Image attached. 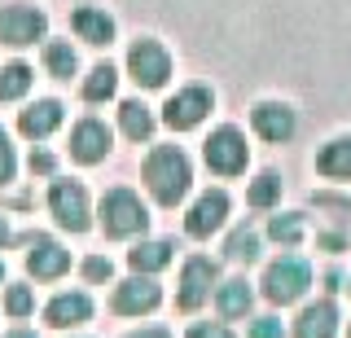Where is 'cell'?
<instances>
[{
  "label": "cell",
  "mask_w": 351,
  "mask_h": 338,
  "mask_svg": "<svg viewBox=\"0 0 351 338\" xmlns=\"http://www.w3.org/2000/svg\"><path fill=\"white\" fill-rule=\"evenodd\" d=\"M277 198H281V180L277 176H259L250 184V206H272Z\"/></svg>",
  "instance_id": "obj_27"
},
{
  "label": "cell",
  "mask_w": 351,
  "mask_h": 338,
  "mask_svg": "<svg viewBox=\"0 0 351 338\" xmlns=\"http://www.w3.org/2000/svg\"><path fill=\"white\" fill-rule=\"evenodd\" d=\"M9 180H14V145L0 132V184H9Z\"/></svg>",
  "instance_id": "obj_30"
},
{
  "label": "cell",
  "mask_w": 351,
  "mask_h": 338,
  "mask_svg": "<svg viewBox=\"0 0 351 338\" xmlns=\"http://www.w3.org/2000/svg\"><path fill=\"white\" fill-rule=\"evenodd\" d=\"M206 110H211V93L206 88H184V93H176L167 101V123L176 128V132H184V128L202 123Z\"/></svg>",
  "instance_id": "obj_11"
},
{
  "label": "cell",
  "mask_w": 351,
  "mask_h": 338,
  "mask_svg": "<svg viewBox=\"0 0 351 338\" xmlns=\"http://www.w3.org/2000/svg\"><path fill=\"white\" fill-rule=\"evenodd\" d=\"M27 88H31V71L22 67V62L0 71V101H14V97H22Z\"/></svg>",
  "instance_id": "obj_23"
},
{
  "label": "cell",
  "mask_w": 351,
  "mask_h": 338,
  "mask_svg": "<svg viewBox=\"0 0 351 338\" xmlns=\"http://www.w3.org/2000/svg\"><path fill=\"white\" fill-rule=\"evenodd\" d=\"M5 242H9V224L0 220V246H5Z\"/></svg>",
  "instance_id": "obj_36"
},
{
  "label": "cell",
  "mask_w": 351,
  "mask_h": 338,
  "mask_svg": "<svg viewBox=\"0 0 351 338\" xmlns=\"http://www.w3.org/2000/svg\"><path fill=\"white\" fill-rule=\"evenodd\" d=\"M84 277L88 281H106L110 277V259H88V264H84Z\"/></svg>",
  "instance_id": "obj_32"
},
{
  "label": "cell",
  "mask_w": 351,
  "mask_h": 338,
  "mask_svg": "<svg viewBox=\"0 0 351 338\" xmlns=\"http://www.w3.org/2000/svg\"><path fill=\"white\" fill-rule=\"evenodd\" d=\"M114 84H119L114 71H110V67H97L84 80V97H88V101H106V97H114Z\"/></svg>",
  "instance_id": "obj_24"
},
{
  "label": "cell",
  "mask_w": 351,
  "mask_h": 338,
  "mask_svg": "<svg viewBox=\"0 0 351 338\" xmlns=\"http://www.w3.org/2000/svg\"><path fill=\"white\" fill-rule=\"evenodd\" d=\"M145 184L162 206H176L184 193H189V158H184L176 145H158L145 158Z\"/></svg>",
  "instance_id": "obj_1"
},
{
  "label": "cell",
  "mask_w": 351,
  "mask_h": 338,
  "mask_svg": "<svg viewBox=\"0 0 351 338\" xmlns=\"http://www.w3.org/2000/svg\"><path fill=\"white\" fill-rule=\"evenodd\" d=\"M334 330H338L334 303H312V308L294 321V338H334Z\"/></svg>",
  "instance_id": "obj_15"
},
{
  "label": "cell",
  "mask_w": 351,
  "mask_h": 338,
  "mask_svg": "<svg viewBox=\"0 0 351 338\" xmlns=\"http://www.w3.org/2000/svg\"><path fill=\"white\" fill-rule=\"evenodd\" d=\"M5 308L14 312V316H27L31 308H36V299H31V290H27V286H14V290L5 294Z\"/></svg>",
  "instance_id": "obj_29"
},
{
  "label": "cell",
  "mask_w": 351,
  "mask_h": 338,
  "mask_svg": "<svg viewBox=\"0 0 351 338\" xmlns=\"http://www.w3.org/2000/svg\"><path fill=\"white\" fill-rule=\"evenodd\" d=\"M211 281H215V264L211 259H189L180 272V308H197V303L211 299Z\"/></svg>",
  "instance_id": "obj_9"
},
{
  "label": "cell",
  "mask_w": 351,
  "mask_h": 338,
  "mask_svg": "<svg viewBox=\"0 0 351 338\" xmlns=\"http://www.w3.org/2000/svg\"><path fill=\"white\" fill-rule=\"evenodd\" d=\"M255 132L263 136V141H290L294 136V110L290 106H277V101H263V106H255Z\"/></svg>",
  "instance_id": "obj_14"
},
{
  "label": "cell",
  "mask_w": 351,
  "mask_h": 338,
  "mask_svg": "<svg viewBox=\"0 0 351 338\" xmlns=\"http://www.w3.org/2000/svg\"><path fill=\"white\" fill-rule=\"evenodd\" d=\"M128 71L141 88H162L167 75H171V58L158 40H141V45H132V53H128Z\"/></svg>",
  "instance_id": "obj_4"
},
{
  "label": "cell",
  "mask_w": 351,
  "mask_h": 338,
  "mask_svg": "<svg viewBox=\"0 0 351 338\" xmlns=\"http://www.w3.org/2000/svg\"><path fill=\"white\" fill-rule=\"evenodd\" d=\"M75 31H80V40H88V45H110L114 40V23L101 14V9H75Z\"/></svg>",
  "instance_id": "obj_18"
},
{
  "label": "cell",
  "mask_w": 351,
  "mask_h": 338,
  "mask_svg": "<svg viewBox=\"0 0 351 338\" xmlns=\"http://www.w3.org/2000/svg\"><path fill=\"white\" fill-rule=\"evenodd\" d=\"M31 171H53V158L44 154V149H40V154H31Z\"/></svg>",
  "instance_id": "obj_34"
},
{
  "label": "cell",
  "mask_w": 351,
  "mask_h": 338,
  "mask_svg": "<svg viewBox=\"0 0 351 338\" xmlns=\"http://www.w3.org/2000/svg\"><path fill=\"white\" fill-rule=\"evenodd\" d=\"M5 338H36V334H27V330H18V334H5Z\"/></svg>",
  "instance_id": "obj_37"
},
{
  "label": "cell",
  "mask_w": 351,
  "mask_h": 338,
  "mask_svg": "<svg viewBox=\"0 0 351 338\" xmlns=\"http://www.w3.org/2000/svg\"><path fill=\"white\" fill-rule=\"evenodd\" d=\"M44 67L58 75V80H71L75 75V49L71 45H49L44 49Z\"/></svg>",
  "instance_id": "obj_25"
},
{
  "label": "cell",
  "mask_w": 351,
  "mask_h": 338,
  "mask_svg": "<svg viewBox=\"0 0 351 338\" xmlns=\"http://www.w3.org/2000/svg\"><path fill=\"white\" fill-rule=\"evenodd\" d=\"M128 259H132V268H136V272H158V268L171 264V246L167 242H141Z\"/></svg>",
  "instance_id": "obj_20"
},
{
  "label": "cell",
  "mask_w": 351,
  "mask_h": 338,
  "mask_svg": "<svg viewBox=\"0 0 351 338\" xmlns=\"http://www.w3.org/2000/svg\"><path fill=\"white\" fill-rule=\"evenodd\" d=\"M49 206H53V215H58L62 228H71V233H84L88 228V193L80 189V184L58 180L49 189Z\"/></svg>",
  "instance_id": "obj_7"
},
{
  "label": "cell",
  "mask_w": 351,
  "mask_h": 338,
  "mask_svg": "<svg viewBox=\"0 0 351 338\" xmlns=\"http://www.w3.org/2000/svg\"><path fill=\"white\" fill-rule=\"evenodd\" d=\"M128 338H171L167 330H141V334H128Z\"/></svg>",
  "instance_id": "obj_35"
},
{
  "label": "cell",
  "mask_w": 351,
  "mask_h": 338,
  "mask_svg": "<svg viewBox=\"0 0 351 338\" xmlns=\"http://www.w3.org/2000/svg\"><path fill=\"white\" fill-rule=\"evenodd\" d=\"M158 286H154L149 277H132L123 281V286L114 290V312H123V316H141V312H154L158 308Z\"/></svg>",
  "instance_id": "obj_12"
},
{
  "label": "cell",
  "mask_w": 351,
  "mask_h": 338,
  "mask_svg": "<svg viewBox=\"0 0 351 338\" xmlns=\"http://www.w3.org/2000/svg\"><path fill=\"white\" fill-rule=\"evenodd\" d=\"M268 233L277 237V242H299L303 237V215H277Z\"/></svg>",
  "instance_id": "obj_28"
},
{
  "label": "cell",
  "mask_w": 351,
  "mask_h": 338,
  "mask_svg": "<svg viewBox=\"0 0 351 338\" xmlns=\"http://www.w3.org/2000/svg\"><path fill=\"white\" fill-rule=\"evenodd\" d=\"M189 338H233V334H228L224 325H193Z\"/></svg>",
  "instance_id": "obj_33"
},
{
  "label": "cell",
  "mask_w": 351,
  "mask_h": 338,
  "mask_svg": "<svg viewBox=\"0 0 351 338\" xmlns=\"http://www.w3.org/2000/svg\"><path fill=\"white\" fill-rule=\"evenodd\" d=\"M246 308H250V286L246 281H224V286H219V312L241 316Z\"/></svg>",
  "instance_id": "obj_22"
},
{
  "label": "cell",
  "mask_w": 351,
  "mask_h": 338,
  "mask_svg": "<svg viewBox=\"0 0 351 338\" xmlns=\"http://www.w3.org/2000/svg\"><path fill=\"white\" fill-rule=\"evenodd\" d=\"M228 255H233V259H246V264H250V259L259 255V237L250 233V228H237V233L228 237Z\"/></svg>",
  "instance_id": "obj_26"
},
{
  "label": "cell",
  "mask_w": 351,
  "mask_h": 338,
  "mask_svg": "<svg viewBox=\"0 0 351 338\" xmlns=\"http://www.w3.org/2000/svg\"><path fill=\"white\" fill-rule=\"evenodd\" d=\"M250 338H281V321L263 316V321H255V325H250Z\"/></svg>",
  "instance_id": "obj_31"
},
{
  "label": "cell",
  "mask_w": 351,
  "mask_h": 338,
  "mask_svg": "<svg viewBox=\"0 0 351 338\" xmlns=\"http://www.w3.org/2000/svg\"><path fill=\"white\" fill-rule=\"evenodd\" d=\"M71 154L80 162H101L110 154V128L101 119H84V123L71 132Z\"/></svg>",
  "instance_id": "obj_8"
},
{
  "label": "cell",
  "mask_w": 351,
  "mask_h": 338,
  "mask_svg": "<svg viewBox=\"0 0 351 338\" xmlns=\"http://www.w3.org/2000/svg\"><path fill=\"white\" fill-rule=\"evenodd\" d=\"M66 264H71V255H66L58 242H49V237H36V242H31V255H27L31 277L53 281V277H62V272H66Z\"/></svg>",
  "instance_id": "obj_13"
},
{
  "label": "cell",
  "mask_w": 351,
  "mask_h": 338,
  "mask_svg": "<svg viewBox=\"0 0 351 338\" xmlns=\"http://www.w3.org/2000/svg\"><path fill=\"white\" fill-rule=\"evenodd\" d=\"M0 277H5V264H0Z\"/></svg>",
  "instance_id": "obj_38"
},
{
  "label": "cell",
  "mask_w": 351,
  "mask_h": 338,
  "mask_svg": "<svg viewBox=\"0 0 351 338\" xmlns=\"http://www.w3.org/2000/svg\"><path fill=\"white\" fill-rule=\"evenodd\" d=\"M88 316H93V303H88V294H58V299L49 303V325H84Z\"/></svg>",
  "instance_id": "obj_17"
},
{
  "label": "cell",
  "mask_w": 351,
  "mask_h": 338,
  "mask_svg": "<svg viewBox=\"0 0 351 338\" xmlns=\"http://www.w3.org/2000/svg\"><path fill=\"white\" fill-rule=\"evenodd\" d=\"M307 286H312V268H307L299 255H281L277 264L268 268V277H263V294H268L272 303H294Z\"/></svg>",
  "instance_id": "obj_3"
},
{
  "label": "cell",
  "mask_w": 351,
  "mask_h": 338,
  "mask_svg": "<svg viewBox=\"0 0 351 338\" xmlns=\"http://www.w3.org/2000/svg\"><path fill=\"white\" fill-rule=\"evenodd\" d=\"M58 123H62V106H58V101H36L31 110H22V119H18V128H22L31 141H44Z\"/></svg>",
  "instance_id": "obj_16"
},
{
  "label": "cell",
  "mask_w": 351,
  "mask_h": 338,
  "mask_svg": "<svg viewBox=\"0 0 351 338\" xmlns=\"http://www.w3.org/2000/svg\"><path fill=\"white\" fill-rule=\"evenodd\" d=\"M224 215H228V193H202V198L193 202V211H189V220H184V228H189L193 237H211L219 224H224Z\"/></svg>",
  "instance_id": "obj_10"
},
{
  "label": "cell",
  "mask_w": 351,
  "mask_h": 338,
  "mask_svg": "<svg viewBox=\"0 0 351 338\" xmlns=\"http://www.w3.org/2000/svg\"><path fill=\"white\" fill-rule=\"evenodd\" d=\"M316 167H321L325 176H351V136L329 141L321 149V158H316Z\"/></svg>",
  "instance_id": "obj_19"
},
{
  "label": "cell",
  "mask_w": 351,
  "mask_h": 338,
  "mask_svg": "<svg viewBox=\"0 0 351 338\" xmlns=\"http://www.w3.org/2000/svg\"><path fill=\"white\" fill-rule=\"evenodd\" d=\"M119 119H123V132H128L132 141H145V136L154 132V114H149L141 101H123V106H119Z\"/></svg>",
  "instance_id": "obj_21"
},
{
  "label": "cell",
  "mask_w": 351,
  "mask_h": 338,
  "mask_svg": "<svg viewBox=\"0 0 351 338\" xmlns=\"http://www.w3.org/2000/svg\"><path fill=\"white\" fill-rule=\"evenodd\" d=\"M145 206H141V198L132 189H110L101 198V228L110 237H132L145 228Z\"/></svg>",
  "instance_id": "obj_2"
},
{
  "label": "cell",
  "mask_w": 351,
  "mask_h": 338,
  "mask_svg": "<svg viewBox=\"0 0 351 338\" xmlns=\"http://www.w3.org/2000/svg\"><path fill=\"white\" fill-rule=\"evenodd\" d=\"M206 167L219 171V176H237L246 167V141H241L237 128H219L206 141Z\"/></svg>",
  "instance_id": "obj_6"
},
{
  "label": "cell",
  "mask_w": 351,
  "mask_h": 338,
  "mask_svg": "<svg viewBox=\"0 0 351 338\" xmlns=\"http://www.w3.org/2000/svg\"><path fill=\"white\" fill-rule=\"evenodd\" d=\"M44 36V14L31 5H0V45H36Z\"/></svg>",
  "instance_id": "obj_5"
}]
</instances>
